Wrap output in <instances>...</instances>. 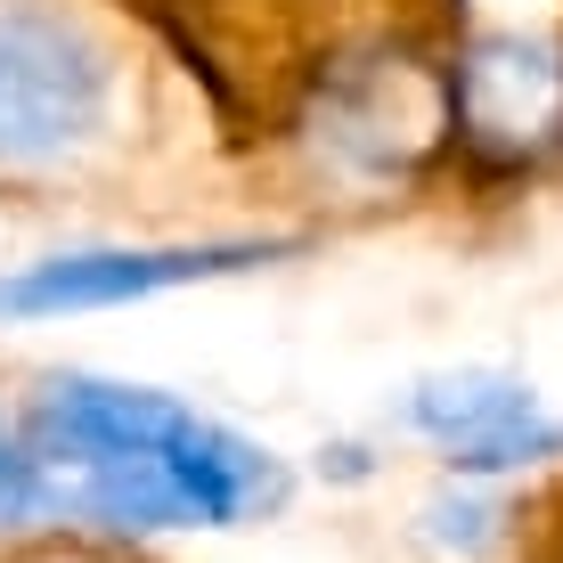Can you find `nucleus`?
Returning a JSON list of instances; mask_svg holds the SVG:
<instances>
[{
  "label": "nucleus",
  "instance_id": "4",
  "mask_svg": "<svg viewBox=\"0 0 563 563\" xmlns=\"http://www.w3.org/2000/svg\"><path fill=\"white\" fill-rule=\"evenodd\" d=\"M409 424L433 441L457 474H507V465L555 457L563 424L539 417V393L490 367H465V376H433L409 393Z\"/></svg>",
  "mask_w": 563,
  "mask_h": 563
},
{
  "label": "nucleus",
  "instance_id": "2",
  "mask_svg": "<svg viewBox=\"0 0 563 563\" xmlns=\"http://www.w3.org/2000/svg\"><path fill=\"white\" fill-rule=\"evenodd\" d=\"M123 57L66 0H0V172H66L107 147Z\"/></svg>",
  "mask_w": 563,
  "mask_h": 563
},
{
  "label": "nucleus",
  "instance_id": "6",
  "mask_svg": "<svg viewBox=\"0 0 563 563\" xmlns=\"http://www.w3.org/2000/svg\"><path fill=\"white\" fill-rule=\"evenodd\" d=\"M539 522H548V531H539V563H563V490L539 507Z\"/></svg>",
  "mask_w": 563,
  "mask_h": 563
},
{
  "label": "nucleus",
  "instance_id": "5",
  "mask_svg": "<svg viewBox=\"0 0 563 563\" xmlns=\"http://www.w3.org/2000/svg\"><path fill=\"white\" fill-rule=\"evenodd\" d=\"M42 515H49V474H42V457H33L25 424L0 409V531H25V522H42Z\"/></svg>",
  "mask_w": 563,
  "mask_h": 563
},
{
  "label": "nucleus",
  "instance_id": "3",
  "mask_svg": "<svg viewBox=\"0 0 563 563\" xmlns=\"http://www.w3.org/2000/svg\"><path fill=\"white\" fill-rule=\"evenodd\" d=\"M295 245H262V238H229V245H107V254H57L33 262L16 278H0V319H66V310H114V302H147L172 286H205V278H238L254 262H278Z\"/></svg>",
  "mask_w": 563,
  "mask_h": 563
},
{
  "label": "nucleus",
  "instance_id": "1",
  "mask_svg": "<svg viewBox=\"0 0 563 563\" xmlns=\"http://www.w3.org/2000/svg\"><path fill=\"white\" fill-rule=\"evenodd\" d=\"M16 424L49 474V515H82L107 531H221L278 507V457L155 384L49 376Z\"/></svg>",
  "mask_w": 563,
  "mask_h": 563
}]
</instances>
